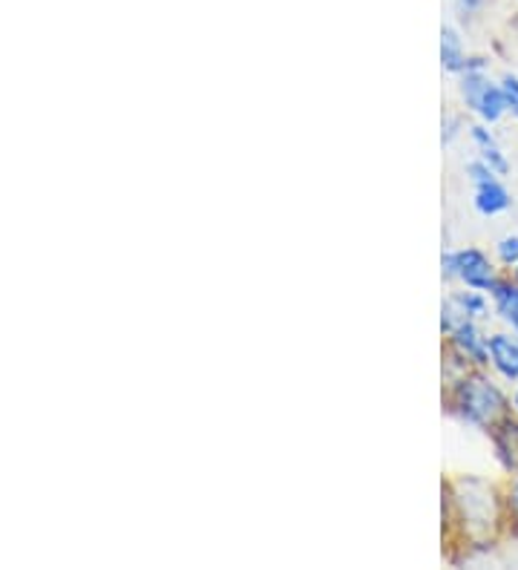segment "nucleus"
<instances>
[{
  "label": "nucleus",
  "mask_w": 518,
  "mask_h": 570,
  "mask_svg": "<svg viewBox=\"0 0 518 570\" xmlns=\"http://www.w3.org/2000/svg\"><path fill=\"white\" fill-rule=\"evenodd\" d=\"M501 87H505L507 107H510V112L518 119V78H516V76H505V81H501Z\"/></svg>",
  "instance_id": "obj_13"
},
{
  "label": "nucleus",
  "mask_w": 518,
  "mask_h": 570,
  "mask_svg": "<svg viewBox=\"0 0 518 570\" xmlns=\"http://www.w3.org/2000/svg\"><path fill=\"white\" fill-rule=\"evenodd\" d=\"M467 176H470V181H472V185H481V181L498 179V174H496V170H492V167L487 165V161H483V159H476V161H470V165H467Z\"/></svg>",
  "instance_id": "obj_11"
},
{
  "label": "nucleus",
  "mask_w": 518,
  "mask_h": 570,
  "mask_svg": "<svg viewBox=\"0 0 518 570\" xmlns=\"http://www.w3.org/2000/svg\"><path fill=\"white\" fill-rule=\"evenodd\" d=\"M510 508H512V513L518 515V479L512 481V488H510Z\"/></svg>",
  "instance_id": "obj_16"
},
{
  "label": "nucleus",
  "mask_w": 518,
  "mask_h": 570,
  "mask_svg": "<svg viewBox=\"0 0 518 570\" xmlns=\"http://www.w3.org/2000/svg\"><path fill=\"white\" fill-rule=\"evenodd\" d=\"M449 343L456 348L458 355L467 357V361L478 363V366H487L490 363V348H487V337L478 332L476 321H467L449 334Z\"/></svg>",
  "instance_id": "obj_5"
},
{
  "label": "nucleus",
  "mask_w": 518,
  "mask_h": 570,
  "mask_svg": "<svg viewBox=\"0 0 518 570\" xmlns=\"http://www.w3.org/2000/svg\"><path fill=\"white\" fill-rule=\"evenodd\" d=\"M441 67L447 72H452V76H461V72L487 70V61H483V58H467V49H463L458 29L443 27L441 29Z\"/></svg>",
  "instance_id": "obj_4"
},
{
  "label": "nucleus",
  "mask_w": 518,
  "mask_h": 570,
  "mask_svg": "<svg viewBox=\"0 0 518 570\" xmlns=\"http://www.w3.org/2000/svg\"><path fill=\"white\" fill-rule=\"evenodd\" d=\"M470 136H472V141H476L478 154H481L478 159L487 161V165H490L498 176L510 174V161H507V156L501 154V147L496 145V139H492V132L487 130V127L472 125Z\"/></svg>",
  "instance_id": "obj_8"
},
{
  "label": "nucleus",
  "mask_w": 518,
  "mask_h": 570,
  "mask_svg": "<svg viewBox=\"0 0 518 570\" xmlns=\"http://www.w3.org/2000/svg\"><path fill=\"white\" fill-rule=\"evenodd\" d=\"M516 279H518V268H516Z\"/></svg>",
  "instance_id": "obj_18"
},
{
  "label": "nucleus",
  "mask_w": 518,
  "mask_h": 570,
  "mask_svg": "<svg viewBox=\"0 0 518 570\" xmlns=\"http://www.w3.org/2000/svg\"><path fill=\"white\" fill-rule=\"evenodd\" d=\"M487 348H490V363L496 372L507 381H518V341L510 334H492L487 337Z\"/></svg>",
  "instance_id": "obj_6"
},
{
  "label": "nucleus",
  "mask_w": 518,
  "mask_h": 570,
  "mask_svg": "<svg viewBox=\"0 0 518 570\" xmlns=\"http://www.w3.org/2000/svg\"><path fill=\"white\" fill-rule=\"evenodd\" d=\"M441 274L443 279H461L467 288H476V292H492V285L498 283L490 259L483 257V250L478 248L443 250Z\"/></svg>",
  "instance_id": "obj_3"
},
{
  "label": "nucleus",
  "mask_w": 518,
  "mask_h": 570,
  "mask_svg": "<svg viewBox=\"0 0 518 570\" xmlns=\"http://www.w3.org/2000/svg\"><path fill=\"white\" fill-rule=\"evenodd\" d=\"M458 132H461V119H456V116H447V119H443V130H441V145H449V141L456 139Z\"/></svg>",
  "instance_id": "obj_14"
},
{
  "label": "nucleus",
  "mask_w": 518,
  "mask_h": 570,
  "mask_svg": "<svg viewBox=\"0 0 518 570\" xmlns=\"http://www.w3.org/2000/svg\"><path fill=\"white\" fill-rule=\"evenodd\" d=\"M452 297L458 299V306L467 312V317H470V321H481V317H487V312H490V306H487L483 294L476 292V288H470V292H456Z\"/></svg>",
  "instance_id": "obj_10"
},
{
  "label": "nucleus",
  "mask_w": 518,
  "mask_h": 570,
  "mask_svg": "<svg viewBox=\"0 0 518 570\" xmlns=\"http://www.w3.org/2000/svg\"><path fill=\"white\" fill-rule=\"evenodd\" d=\"M452 406L467 424L492 426L496 417L505 412L507 401L496 383H490L487 377H463V381L456 383Z\"/></svg>",
  "instance_id": "obj_1"
},
{
  "label": "nucleus",
  "mask_w": 518,
  "mask_h": 570,
  "mask_svg": "<svg viewBox=\"0 0 518 570\" xmlns=\"http://www.w3.org/2000/svg\"><path fill=\"white\" fill-rule=\"evenodd\" d=\"M458 92H461L463 105L470 107L483 125H496L505 112H510L505 87H501V83H492L483 70L461 72V76H458Z\"/></svg>",
  "instance_id": "obj_2"
},
{
  "label": "nucleus",
  "mask_w": 518,
  "mask_h": 570,
  "mask_svg": "<svg viewBox=\"0 0 518 570\" xmlns=\"http://www.w3.org/2000/svg\"><path fill=\"white\" fill-rule=\"evenodd\" d=\"M483 0H456V9L461 14H476L481 9Z\"/></svg>",
  "instance_id": "obj_15"
},
{
  "label": "nucleus",
  "mask_w": 518,
  "mask_h": 570,
  "mask_svg": "<svg viewBox=\"0 0 518 570\" xmlns=\"http://www.w3.org/2000/svg\"><path fill=\"white\" fill-rule=\"evenodd\" d=\"M472 205H476V210L481 216H498L510 208L512 199L501 181L490 179V181H481V185H476V199H472Z\"/></svg>",
  "instance_id": "obj_7"
},
{
  "label": "nucleus",
  "mask_w": 518,
  "mask_h": 570,
  "mask_svg": "<svg viewBox=\"0 0 518 570\" xmlns=\"http://www.w3.org/2000/svg\"><path fill=\"white\" fill-rule=\"evenodd\" d=\"M498 259L505 265H518V237H505L496 245Z\"/></svg>",
  "instance_id": "obj_12"
},
{
  "label": "nucleus",
  "mask_w": 518,
  "mask_h": 570,
  "mask_svg": "<svg viewBox=\"0 0 518 570\" xmlns=\"http://www.w3.org/2000/svg\"><path fill=\"white\" fill-rule=\"evenodd\" d=\"M512 404H516V410H518V392H516V397H512Z\"/></svg>",
  "instance_id": "obj_17"
},
{
  "label": "nucleus",
  "mask_w": 518,
  "mask_h": 570,
  "mask_svg": "<svg viewBox=\"0 0 518 570\" xmlns=\"http://www.w3.org/2000/svg\"><path fill=\"white\" fill-rule=\"evenodd\" d=\"M490 297L492 303H496L498 317H501L505 323H510L512 332L518 334V285L498 279V283L492 285Z\"/></svg>",
  "instance_id": "obj_9"
}]
</instances>
